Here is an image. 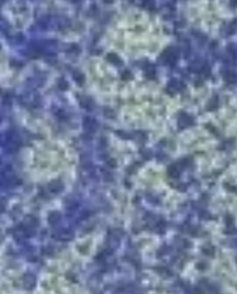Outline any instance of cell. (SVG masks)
<instances>
[{"label": "cell", "instance_id": "1", "mask_svg": "<svg viewBox=\"0 0 237 294\" xmlns=\"http://www.w3.org/2000/svg\"><path fill=\"white\" fill-rule=\"evenodd\" d=\"M50 190L52 192H59L62 190V183L60 181H53L52 183L50 185Z\"/></svg>", "mask_w": 237, "mask_h": 294}, {"label": "cell", "instance_id": "2", "mask_svg": "<svg viewBox=\"0 0 237 294\" xmlns=\"http://www.w3.org/2000/svg\"><path fill=\"white\" fill-rule=\"evenodd\" d=\"M106 58H108V60L110 61V62L114 63V65H120L121 63L120 58H119L116 54H109Z\"/></svg>", "mask_w": 237, "mask_h": 294}, {"label": "cell", "instance_id": "3", "mask_svg": "<svg viewBox=\"0 0 237 294\" xmlns=\"http://www.w3.org/2000/svg\"><path fill=\"white\" fill-rule=\"evenodd\" d=\"M60 219V214L58 212H53L49 215V221L50 223H55Z\"/></svg>", "mask_w": 237, "mask_h": 294}, {"label": "cell", "instance_id": "4", "mask_svg": "<svg viewBox=\"0 0 237 294\" xmlns=\"http://www.w3.org/2000/svg\"><path fill=\"white\" fill-rule=\"evenodd\" d=\"M74 79H75V81L77 82L78 84H82L84 82V77H83V75L82 74H80L79 72L78 73H75L74 74Z\"/></svg>", "mask_w": 237, "mask_h": 294}]
</instances>
